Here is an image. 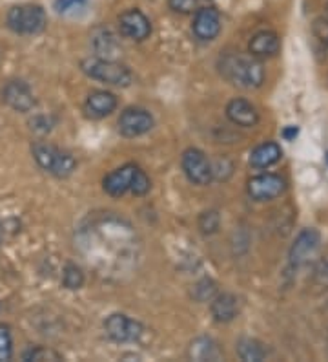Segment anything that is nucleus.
<instances>
[{
  "label": "nucleus",
  "mask_w": 328,
  "mask_h": 362,
  "mask_svg": "<svg viewBox=\"0 0 328 362\" xmlns=\"http://www.w3.org/2000/svg\"><path fill=\"white\" fill-rule=\"evenodd\" d=\"M219 70L224 79L241 88H259L265 83V68L254 55L228 53L219 61Z\"/></svg>",
  "instance_id": "obj_1"
},
{
  "label": "nucleus",
  "mask_w": 328,
  "mask_h": 362,
  "mask_svg": "<svg viewBox=\"0 0 328 362\" xmlns=\"http://www.w3.org/2000/svg\"><path fill=\"white\" fill-rule=\"evenodd\" d=\"M80 68L87 77L111 86H128L131 83V71L121 62H115L114 59H84Z\"/></svg>",
  "instance_id": "obj_2"
},
{
  "label": "nucleus",
  "mask_w": 328,
  "mask_h": 362,
  "mask_svg": "<svg viewBox=\"0 0 328 362\" xmlns=\"http://www.w3.org/2000/svg\"><path fill=\"white\" fill-rule=\"evenodd\" d=\"M8 28L18 35H37L46 28V11L37 4H20L8 11Z\"/></svg>",
  "instance_id": "obj_3"
},
{
  "label": "nucleus",
  "mask_w": 328,
  "mask_h": 362,
  "mask_svg": "<svg viewBox=\"0 0 328 362\" xmlns=\"http://www.w3.org/2000/svg\"><path fill=\"white\" fill-rule=\"evenodd\" d=\"M33 158L42 170L57 177H68L77 167L75 158L70 152H64L57 146L46 145V143H37L33 146Z\"/></svg>",
  "instance_id": "obj_4"
},
{
  "label": "nucleus",
  "mask_w": 328,
  "mask_h": 362,
  "mask_svg": "<svg viewBox=\"0 0 328 362\" xmlns=\"http://www.w3.org/2000/svg\"><path fill=\"white\" fill-rule=\"evenodd\" d=\"M183 170L192 183L195 185H208L214 180V167L208 158L199 148H188L183 154Z\"/></svg>",
  "instance_id": "obj_5"
},
{
  "label": "nucleus",
  "mask_w": 328,
  "mask_h": 362,
  "mask_svg": "<svg viewBox=\"0 0 328 362\" xmlns=\"http://www.w3.org/2000/svg\"><path fill=\"white\" fill-rule=\"evenodd\" d=\"M286 190V181L277 174H261L248 181V194L255 202H270Z\"/></svg>",
  "instance_id": "obj_6"
},
{
  "label": "nucleus",
  "mask_w": 328,
  "mask_h": 362,
  "mask_svg": "<svg viewBox=\"0 0 328 362\" xmlns=\"http://www.w3.org/2000/svg\"><path fill=\"white\" fill-rule=\"evenodd\" d=\"M104 329L115 342H135L142 335V326L126 315L115 313L106 318Z\"/></svg>",
  "instance_id": "obj_7"
},
{
  "label": "nucleus",
  "mask_w": 328,
  "mask_h": 362,
  "mask_svg": "<svg viewBox=\"0 0 328 362\" xmlns=\"http://www.w3.org/2000/svg\"><path fill=\"white\" fill-rule=\"evenodd\" d=\"M153 129V117L145 108H126L119 117V132L126 137H139Z\"/></svg>",
  "instance_id": "obj_8"
},
{
  "label": "nucleus",
  "mask_w": 328,
  "mask_h": 362,
  "mask_svg": "<svg viewBox=\"0 0 328 362\" xmlns=\"http://www.w3.org/2000/svg\"><path fill=\"white\" fill-rule=\"evenodd\" d=\"M119 30L124 37L131 40H146L152 33V24H150L148 17L139 9H128L119 17Z\"/></svg>",
  "instance_id": "obj_9"
},
{
  "label": "nucleus",
  "mask_w": 328,
  "mask_h": 362,
  "mask_svg": "<svg viewBox=\"0 0 328 362\" xmlns=\"http://www.w3.org/2000/svg\"><path fill=\"white\" fill-rule=\"evenodd\" d=\"M2 99L15 112H30L35 106L33 92L24 81H9L2 88Z\"/></svg>",
  "instance_id": "obj_10"
},
{
  "label": "nucleus",
  "mask_w": 328,
  "mask_h": 362,
  "mask_svg": "<svg viewBox=\"0 0 328 362\" xmlns=\"http://www.w3.org/2000/svg\"><path fill=\"white\" fill-rule=\"evenodd\" d=\"M192 30L197 39L214 40L221 31V17H219L217 9L212 8V6L197 9Z\"/></svg>",
  "instance_id": "obj_11"
},
{
  "label": "nucleus",
  "mask_w": 328,
  "mask_h": 362,
  "mask_svg": "<svg viewBox=\"0 0 328 362\" xmlns=\"http://www.w3.org/2000/svg\"><path fill=\"white\" fill-rule=\"evenodd\" d=\"M137 165H124V167L117 168L114 173H109L104 177V190L114 198H121L126 192H131V185H133V177L137 174Z\"/></svg>",
  "instance_id": "obj_12"
},
{
  "label": "nucleus",
  "mask_w": 328,
  "mask_h": 362,
  "mask_svg": "<svg viewBox=\"0 0 328 362\" xmlns=\"http://www.w3.org/2000/svg\"><path fill=\"white\" fill-rule=\"evenodd\" d=\"M320 240L321 236L315 229L301 230L296 242H293L292 249H290V264L296 265V267L305 264L314 255L315 249L320 247Z\"/></svg>",
  "instance_id": "obj_13"
},
{
  "label": "nucleus",
  "mask_w": 328,
  "mask_h": 362,
  "mask_svg": "<svg viewBox=\"0 0 328 362\" xmlns=\"http://www.w3.org/2000/svg\"><path fill=\"white\" fill-rule=\"evenodd\" d=\"M226 115L233 124L243 127V129H252L259 123V114L255 106L246 99H232L226 106Z\"/></svg>",
  "instance_id": "obj_14"
},
{
  "label": "nucleus",
  "mask_w": 328,
  "mask_h": 362,
  "mask_svg": "<svg viewBox=\"0 0 328 362\" xmlns=\"http://www.w3.org/2000/svg\"><path fill=\"white\" fill-rule=\"evenodd\" d=\"M115 108H117V98L111 92H106V90H97V92L90 93L86 99V105H84L86 114L93 119H102V117L111 114Z\"/></svg>",
  "instance_id": "obj_15"
},
{
  "label": "nucleus",
  "mask_w": 328,
  "mask_h": 362,
  "mask_svg": "<svg viewBox=\"0 0 328 362\" xmlns=\"http://www.w3.org/2000/svg\"><path fill=\"white\" fill-rule=\"evenodd\" d=\"M281 48V39L277 35L276 31L265 30L255 33L252 39H250V55H254L257 59H265V57H274Z\"/></svg>",
  "instance_id": "obj_16"
},
{
  "label": "nucleus",
  "mask_w": 328,
  "mask_h": 362,
  "mask_svg": "<svg viewBox=\"0 0 328 362\" xmlns=\"http://www.w3.org/2000/svg\"><path fill=\"white\" fill-rule=\"evenodd\" d=\"M283 156L281 146L274 141L262 143V145L255 146L252 154H250V165L254 168H268L272 165H276Z\"/></svg>",
  "instance_id": "obj_17"
},
{
  "label": "nucleus",
  "mask_w": 328,
  "mask_h": 362,
  "mask_svg": "<svg viewBox=\"0 0 328 362\" xmlns=\"http://www.w3.org/2000/svg\"><path fill=\"white\" fill-rule=\"evenodd\" d=\"M239 313V302L230 293L217 295L212 300V315L217 322H232Z\"/></svg>",
  "instance_id": "obj_18"
},
{
  "label": "nucleus",
  "mask_w": 328,
  "mask_h": 362,
  "mask_svg": "<svg viewBox=\"0 0 328 362\" xmlns=\"http://www.w3.org/2000/svg\"><path fill=\"white\" fill-rule=\"evenodd\" d=\"M237 355L245 362H261L267 358L268 349L257 339H241L237 344Z\"/></svg>",
  "instance_id": "obj_19"
},
{
  "label": "nucleus",
  "mask_w": 328,
  "mask_h": 362,
  "mask_svg": "<svg viewBox=\"0 0 328 362\" xmlns=\"http://www.w3.org/2000/svg\"><path fill=\"white\" fill-rule=\"evenodd\" d=\"M190 355L197 361H215L219 358V351L210 339H197L192 344Z\"/></svg>",
  "instance_id": "obj_20"
},
{
  "label": "nucleus",
  "mask_w": 328,
  "mask_h": 362,
  "mask_svg": "<svg viewBox=\"0 0 328 362\" xmlns=\"http://www.w3.org/2000/svg\"><path fill=\"white\" fill-rule=\"evenodd\" d=\"M93 45H95V49L101 55H108L106 59H114L111 55H115V52H117L114 35L108 30H97L95 37H93Z\"/></svg>",
  "instance_id": "obj_21"
},
{
  "label": "nucleus",
  "mask_w": 328,
  "mask_h": 362,
  "mask_svg": "<svg viewBox=\"0 0 328 362\" xmlns=\"http://www.w3.org/2000/svg\"><path fill=\"white\" fill-rule=\"evenodd\" d=\"M13 357V342L11 333L6 324H0V362H6Z\"/></svg>",
  "instance_id": "obj_22"
},
{
  "label": "nucleus",
  "mask_w": 328,
  "mask_h": 362,
  "mask_svg": "<svg viewBox=\"0 0 328 362\" xmlns=\"http://www.w3.org/2000/svg\"><path fill=\"white\" fill-rule=\"evenodd\" d=\"M62 282L68 289H79L84 284V274L83 271L77 267V265H68L64 269V276H62Z\"/></svg>",
  "instance_id": "obj_23"
},
{
  "label": "nucleus",
  "mask_w": 328,
  "mask_h": 362,
  "mask_svg": "<svg viewBox=\"0 0 328 362\" xmlns=\"http://www.w3.org/2000/svg\"><path fill=\"white\" fill-rule=\"evenodd\" d=\"M24 361H61V355L57 351H53V349L37 346V348L28 349L24 354Z\"/></svg>",
  "instance_id": "obj_24"
},
{
  "label": "nucleus",
  "mask_w": 328,
  "mask_h": 362,
  "mask_svg": "<svg viewBox=\"0 0 328 362\" xmlns=\"http://www.w3.org/2000/svg\"><path fill=\"white\" fill-rule=\"evenodd\" d=\"M86 4L87 0H55V2H53V8H55V11L61 15H71L86 8Z\"/></svg>",
  "instance_id": "obj_25"
},
{
  "label": "nucleus",
  "mask_w": 328,
  "mask_h": 362,
  "mask_svg": "<svg viewBox=\"0 0 328 362\" xmlns=\"http://www.w3.org/2000/svg\"><path fill=\"white\" fill-rule=\"evenodd\" d=\"M150 187H152V183H150V177L146 176L145 170L137 168V174H135V177H133V185H131V194L145 196L146 192L150 190Z\"/></svg>",
  "instance_id": "obj_26"
},
{
  "label": "nucleus",
  "mask_w": 328,
  "mask_h": 362,
  "mask_svg": "<svg viewBox=\"0 0 328 362\" xmlns=\"http://www.w3.org/2000/svg\"><path fill=\"white\" fill-rule=\"evenodd\" d=\"M199 226H201L202 233L205 234H212L217 230L219 227V216L217 212L210 211V212H205L201 216V220H199Z\"/></svg>",
  "instance_id": "obj_27"
},
{
  "label": "nucleus",
  "mask_w": 328,
  "mask_h": 362,
  "mask_svg": "<svg viewBox=\"0 0 328 362\" xmlns=\"http://www.w3.org/2000/svg\"><path fill=\"white\" fill-rule=\"evenodd\" d=\"M168 4L175 13L186 15L197 11V0H168Z\"/></svg>",
  "instance_id": "obj_28"
},
{
  "label": "nucleus",
  "mask_w": 328,
  "mask_h": 362,
  "mask_svg": "<svg viewBox=\"0 0 328 362\" xmlns=\"http://www.w3.org/2000/svg\"><path fill=\"white\" fill-rule=\"evenodd\" d=\"M314 33L315 37L328 46V18H320L314 23Z\"/></svg>",
  "instance_id": "obj_29"
},
{
  "label": "nucleus",
  "mask_w": 328,
  "mask_h": 362,
  "mask_svg": "<svg viewBox=\"0 0 328 362\" xmlns=\"http://www.w3.org/2000/svg\"><path fill=\"white\" fill-rule=\"evenodd\" d=\"M299 134V129L298 127H293V124H290V127H286V129L283 130V137L286 139V141H293L296 137H298Z\"/></svg>",
  "instance_id": "obj_30"
},
{
  "label": "nucleus",
  "mask_w": 328,
  "mask_h": 362,
  "mask_svg": "<svg viewBox=\"0 0 328 362\" xmlns=\"http://www.w3.org/2000/svg\"><path fill=\"white\" fill-rule=\"evenodd\" d=\"M327 163H328V152H327Z\"/></svg>",
  "instance_id": "obj_31"
}]
</instances>
